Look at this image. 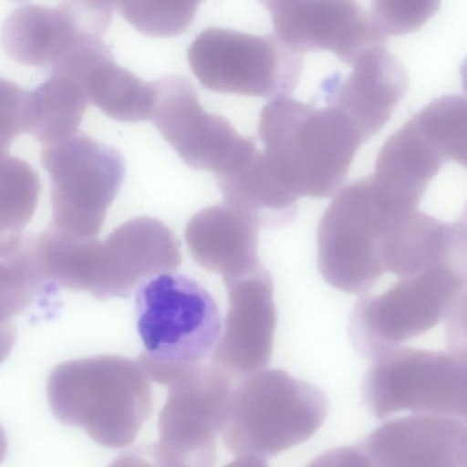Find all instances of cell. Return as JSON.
Listing matches in <instances>:
<instances>
[{
    "instance_id": "1",
    "label": "cell",
    "mask_w": 467,
    "mask_h": 467,
    "mask_svg": "<svg viewBox=\"0 0 467 467\" xmlns=\"http://www.w3.org/2000/svg\"><path fill=\"white\" fill-rule=\"evenodd\" d=\"M262 159L294 196L327 198L339 189L367 139L344 112L280 95L260 112Z\"/></svg>"
},
{
    "instance_id": "2",
    "label": "cell",
    "mask_w": 467,
    "mask_h": 467,
    "mask_svg": "<svg viewBox=\"0 0 467 467\" xmlns=\"http://www.w3.org/2000/svg\"><path fill=\"white\" fill-rule=\"evenodd\" d=\"M327 412L328 399L320 389L283 369L262 368L233 389L221 434L234 464L264 466L308 440Z\"/></svg>"
},
{
    "instance_id": "3",
    "label": "cell",
    "mask_w": 467,
    "mask_h": 467,
    "mask_svg": "<svg viewBox=\"0 0 467 467\" xmlns=\"http://www.w3.org/2000/svg\"><path fill=\"white\" fill-rule=\"evenodd\" d=\"M466 284V261H451L399 277L380 295L362 296L348 324L355 349L372 359L441 321L446 327L461 323Z\"/></svg>"
},
{
    "instance_id": "4",
    "label": "cell",
    "mask_w": 467,
    "mask_h": 467,
    "mask_svg": "<svg viewBox=\"0 0 467 467\" xmlns=\"http://www.w3.org/2000/svg\"><path fill=\"white\" fill-rule=\"evenodd\" d=\"M150 379L168 386L158 419V441L150 448L155 464L209 467L223 427L233 387L230 377L204 361L189 365L141 364Z\"/></svg>"
},
{
    "instance_id": "5",
    "label": "cell",
    "mask_w": 467,
    "mask_h": 467,
    "mask_svg": "<svg viewBox=\"0 0 467 467\" xmlns=\"http://www.w3.org/2000/svg\"><path fill=\"white\" fill-rule=\"evenodd\" d=\"M406 213L381 197L370 176L342 188L317 227V265L323 278L344 292H368L386 273L383 243Z\"/></svg>"
},
{
    "instance_id": "6",
    "label": "cell",
    "mask_w": 467,
    "mask_h": 467,
    "mask_svg": "<svg viewBox=\"0 0 467 467\" xmlns=\"http://www.w3.org/2000/svg\"><path fill=\"white\" fill-rule=\"evenodd\" d=\"M466 99H435L384 143L372 180L397 202L418 209L431 181L449 162L466 165Z\"/></svg>"
},
{
    "instance_id": "7",
    "label": "cell",
    "mask_w": 467,
    "mask_h": 467,
    "mask_svg": "<svg viewBox=\"0 0 467 467\" xmlns=\"http://www.w3.org/2000/svg\"><path fill=\"white\" fill-rule=\"evenodd\" d=\"M371 360L361 395L376 419L403 410L466 419V354L397 346Z\"/></svg>"
},
{
    "instance_id": "8",
    "label": "cell",
    "mask_w": 467,
    "mask_h": 467,
    "mask_svg": "<svg viewBox=\"0 0 467 467\" xmlns=\"http://www.w3.org/2000/svg\"><path fill=\"white\" fill-rule=\"evenodd\" d=\"M137 329L145 350L138 358L159 364L204 361L221 332L218 306L194 279L173 272L156 275L138 286Z\"/></svg>"
},
{
    "instance_id": "9",
    "label": "cell",
    "mask_w": 467,
    "mask_h": 467,
    "mask_svg": "<svg viewBox=\"0 0 467 467\" xmlns=\"http://www.w3.org/2000/svg\"><path fill=\"white\" fill-rule=\"evenodd\" d=\"M49 174L53 226L95 238L125 177V161L115 148L76 132L45 144L40 154Z\"/></svg>"
},
{
    "instance_id": "10",
    "label": "cell",
    "mask_w": 467,
    "mask_h": 467,
    "mask_svg": "<svg viewBox=\"0 0 467 467\" xmlns=\"http://www.w3.org/2000/svg\"><path fill=\"white\" fill-rule=\"evenodd\" d=\"M187 58L206 89L271 99L293 92L303 67L302 54L274 35L222 27L201 32L189 47Z\"/></svg>"
},
{
    "instance_id": "11",
    "label": "cell",
    "mask_w": 467,
    "mask_h": 467,
    "mask_svg": "<svg viewBox=\"0 0 467 467\" xmlns=\"http://www.w3.org/2000/svg\"><path fill=\"white\" fill-rule=\"evenodd\" d=\"M150 119L170 146L191 168L215 177L241 168L257 150L223 117L206 111L193 85L184 77L153 82Z\"/></svg>"
},
{
    "instance_id": "12",
    "label": "cell",
    "mask_w": 467,
    "mask_h": 467,
    "mask_svg": "<svg viewBox=\"0 0 467 467\" xmlns=\"http://www.w3.org/2000/svg\"><path fill=\"white\" fill-rule=\"evenodd\" d=\"M79 417L104 446L130 445L150 417V378L138 360L103 356L86 361L78 376Z\"/></svg>"
},
{
    "instance_id": "13",
    "label": "cell",
    "mask_w": 467,
    "mask_h": 467,
    "mask_svg": "<svg viewBox=\"0 0 467 467\" xmlns=\"http://www.w3.org/2000/svg\"><path fill=\"white\" fill-rule=\"evenodd\" d=\"M270 13L274 36L303 54L329 50L350 65L387 36L356 0H258Z\"/></svg>"
},
{
    "instance_id": "14",
    "label": "cell",
    "mask_w": 467,
    "mask_h": 467,
    "mask_svg": "<svg viewBox=\"0 0 467 467\" xmlns=\"http://www.w3.org/2000/svg\"><path fill=\"white\" fill-rule=\"evenodd\" d=\"M358 465L467 466L465 419L414 413L383 423L357 445L337 452Z\"/></svg>"
},
{
    "instance_id": "15",
    "label": "cell",
    "mask_w": 467,
    "mask_h": 467,
    "mask_svg": "<svg viewBox=\"0 0 467 467\" xmlns=\"http://www.w3.org/2000/svg\"><path fill=\"white\" fill-rule=\"evenodd\" d=\"M223 282L229 305L211 362L230 378L243 379L271 359L277 321L274 284L265 265Z\"/></svg>"
},
{
    "instance_id": "16",
    "label": "cell",
    "mask_w": 467,
    "mask_h": 467,
    "mask_svg": "<svg viewBox=\"0 0 467 467\" xmlns=\"http://www.w3.org/2000/svg\"><path fill=\"white\" fill-rule=\"evenodd\" d=\"M181 262L179 243L164 223L149 216L133 218L99 241L93 291L101 298L125 297Z\"/></svg>"
},
{
    "instance_id": "17",
    "label": "cell",
    "mask_w": 467,
    "mask_h": 467,
    "mask_svg": "<svg viewBox=\"0 0 467 467\" xmlns=\"http://www.w3.org/2000/svg\"><path fill=\"white\" fill-rule=\"evenodd\" d=\"M343 79L330 78L324 84L325 101L348 115L368 140L390 119L406 95V68L385 46L362 52Z\"/></svg>"
},
{
    "instance_id": "18",
    "label": "cell",
    "mask_w": 467,
    "mask_h": 467,
    "mask_svg": "<svg viewBox=\"0 0 467 467\" xmlns=\"http://www.w3.org/2000/svg\"><path fill=\"white\" fill-rule=\"evenodd\" d=\"M259 228L226 202L196 213L185 227L184 238L195 263L225 280L264 265L257 254Z\"/></svg>"
},
{
    "instance_id": "19",
    "label": "cell",
    "mask_w": 467,
    "mask_h": 467,
    "mask_svg": "<svg viewBox=\"0 0 467 467\" xmlns=\"http://www.w3.org/2000/svg\"><path fill=\"white\" fill-rule=\"evenodd\" d=\"M79 84L88 101L111 119L137 122L150 118L153 82L143 81L116 64L112 57L93 66Z\"/></svg>"
},
{
    "instance_id": "20",
    "label": "cell",
    "mask_w": 467,
    "mask_h": 467,
    "mask_svg": "<svg viewBox=\"0 0 467 467\" xmlns=\"http://www.w3.org/2000/svg\"><path fill=\"white\" fill-rule=\"evenodd\" d=\"M88 99L77 81L53 82L38 88L23 104V131L45 144L78 131Z\"/></svg>"
},
{
    "instance_id": "21",
    "label": "cell",
    "mask_w": 467,
    "mask_h": 467,
    "mask_svg": "<svg viewBox=\"0 0 467 467\" xmlns=\"http://www.w3.org/2000/svg\"><path fill=\"white\" fill-rule=\"evenodd\" d=\"M40 190L36 171L17 157L0 158V255L15 253L31 221Z\"/></svg>"
},
{
    "instance_id": "22",
    "label": "cell",
    "mask_w": 467,
    "mask_h": 467,
    "mask_svg": "<svg viewBox=\"0 0 467 467\" xmlns=\"http://www.w3.org/2000/svg\"><path fill=\"white\" fill-rule=\"evenodd\" d=\"M202 0H111L124 19L141 34L171 37L191 26Z\"/></svg>"
},
{
    "instance_id": "23",
    "label": "cell",
    "mask_w": 467,
    "mask_h": 467,
    "mask_svg": "<svg viewBox=\"0 0 467 467\" xmlns=\"http://www.w3.org/2000/svg\"><path fill=\"white\" fill-rule=\"evenodd\" d=\"M441 0H371L370 16L385 35H407L420 29L439 9Z\"/></svg>"
},
{
    "instance_id": "24",
    "label": "cell",
    "mask_w": 467,
    "mask_h": 467,
    "mask_svg": "<svg viewBox=\"0 0 467 467\" xmlns=\"http://www.w3.org/2000/svg\"><path fill=\"white\" fill-rule=\"evenodd\" d=\"M23 104L19 90L0 82V158L8 155L13 140L23 131Z\"/></svg>"
}]
</instances>
